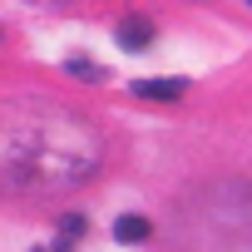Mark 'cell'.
<instances>
[{"label": "cell", "mask_w": 252, "mask_h": 252, "mask_svg": "<svg viewBox=\"0 0 252 252\" xmlns=\"http://www.w3.org/2000/svg\"><path fill=\"white\" fill-rule=\"evenodd\" d=\"M104 168V129L74 104L0 99V198H60Z\"/></svg>", "instance_id": "obj_1"}, {"label": "cell", "mask_w": 252, "mask_h": 252, "mask_svg": "<svg viewBox=\"0 0 252 252\" xmlns=\"http://www.w3.org/2000/svg\"><path fill=\"white\" fill-rule=\"evenodd\" d=\"M149 35H154V25H149L144 15H134V20L119 25V45H124V50H149Z\"/></svg>", "instance_id": "obj_2"}, {"label": "cell", "mask_w": 252, "mask_h": 252, "mask_svg": "<svg viewBox=\"0 0 252 252\" xmlns=\"http://www.w3.org/2000/svg\"><path fill=\"white\" fill-rule=\"evenodd\" d=\"M149 232H154V222L139 218V213H124V218L114 222V237H119V242H149Z\"/></svg>", "instance_id": "obj_3"}, {"label": "cell", "mask_w": 252, "mask_h": 252, "mask_svg": "<svg viewBox=\"0 0 252 252\" xmlns=\"http://www.w3.org/2000/svg\"><path fill=\"white\" fill-rule=\"evenodd\" d=\"M188 84L183 79H139L134 84V94H144V99H178Z\"/></svg>", "instance_id": "obj_4"}, {"label": "cell", "mask_w": 252, "mask_h": 252, "mask_svg": "<svg viewBox=\"0 0 252 252\" xmlns=\"http://www.w3.org/2000/svg\"><path fill=\"white\" fill-rule=\"evenodd\" d=\"M69 74H84V79H104V69H99V64H89V60H69Z\"/></svg>", "instance_id": "obj_5"}, {"label": "cell", "mask_w": 252, "mask_h": 252, "mask_svg": "<svg viewBox=\"0 0 252 252\" xmlns=\"http://www.w3.org/2000/svg\"><path fill=\"white\" fill-rule=\"evenodd\" d=\"M0 40H5V30H0Z\"/></svg>", "instance_id": "obj_6"}]
</instances>
